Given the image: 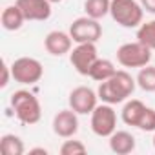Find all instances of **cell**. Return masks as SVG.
Instances as JSON below:
<instances>
[{"label":"cell","mask_w":155,"mask_h":155,"mask_svg":"<svg viewBox=\"0 0 155 155\" xmlns=\"http://www.w3.org/2000/svg\"><path fill=\"white\" fill-rule=\"evenodd\" d=\"M135 86H137V81L133 77L124 71V69H117L113 77H110L108 81L104 82H99V90H97V95L102 102L106 104H120V102H126L133 91H135Z\"/></svg>","instance_id":"6da1fadb"},{"label":"cell","mask_w":155,"mask_h":155,"mask_svg":"<svg viewBox=\"0 0 155 155\" xmlns=\"http://www.w3.org/2000/svg\"><path fill=\"white\" fill-rule=\"evenodd\" d=\"M11 110L15 111V117L28 126H33L40 120L42 117V106L38 102V99L35 97V93L28 91V90H18L11 95Z\"/></svg>","instance_id":"7a4b0ae2"},{"label":"cell","mask_w":155,"mask_h":155,"mask_svg":"<svg viewBox=\"0 0 155 155\" xmlns=\"http://www.w3.org/2000/svg\"><path fill=\"white\" fill-rule=\"evenodd\" d=\"M110 15L119 26L131 29V28H139L142 24L144 8L137 0H111Z\"/></svg>","instance_id":"3957f363"},{"label":"cell","mask_w":155,"mask_h":155,"mask_svg":"<svg viewBox=\"0 0 155 155\" xmlns=\"http://www.w3.org/2000/svg\"><path fill=\"white\" fill-rule=\"evenodd\" d=\"M151 60V49L140 44L139 40L135 42H126L119 46L117 49V62L122 68H144Z\"/></svg>","instance_id":"277c9868"},{"label":"cell","mask_w":155,"mask_h":155,"mask_svg":"<svg viewBox=\"0 0 155 155\" xmlns=\"http://www.w3.org/2000/svg\"><path fill=\"white\" fill-rule=\"evenodd\" d=\"M11 73H13L15 82L24 84V86H31L42 79L44 68H42L40 60H37L33 57H20L11 64Z\"/></svg>","instance_id":"5b68a950"},{"label":"cell","mask_w":155,"mask_h":155,"mask_svg":"<svg viewBox=\"0 0 155 155\" xmlns=\"http://www.w3.org/2000/svg\"><path fill=\"white\" fill-rule=\"evenodd\" d=\"M69 35L73 38V42L82 44V42H99L102 37V26L99 24L97 18H91L88 15L75 18L69 24Z\"/></svg>","instance_id":"8992f818"},{"label":"cell","mask_w":155,"mask_h":155,"mask_svg":"<svg viewBox=\"0 0 155 155\" xmlns=\"http://www.w3.org/2000/svg\"><path fill=\"white\" fill-rule=\"evenodd\" d=\"M90 126L97 137H110L117 130V111L113 110V106L106 102L97 104V108L91 111Z\"/></svg>","instance_id":"52a82bcc"},{"label":"cell","mask_w":155,"mask_h":155,"mask_svg":"<svg viewBox=\"0 0 155 155\" xmlns=\"http://www.w3.org/2000/svg\"><path fill=\"white\" fill-rule=\"evenodd\" d=\"M99 58L97 53V44L95 42H82V44H77L71 51H69V62L73 66V69L79 73L88 77L91 66L95 64V60Z\"/></svg>","instance_id":"ba28073f"},{"label":"cell","mask_w":155,"mask_h":155,"mask_svg":"<svg viewBox=\"0 0 155 155\" xmlns=\"http://www.w3.org/2000/svg\"><path fill=\"white\" fill-rule=\"evenodd\" d=\"M68 102L69 108L79 115H91V111L99 104V95L88 86H77L75 90H71Z\"/></svg>","instance_id":"9c48e42d"},{"label":"cell","mask_w":155,"mask_h":155,"mask_svg":"<svg viewBox=\"0 0 155 155\" xmlns=\"http://www.w3.org/2000/svg\"><path fill=\"white\" fill-rule=\"evenodd\" d=\"M53 131H55V135H58L62 139L75 137L77 131H79V113L73 111L71 108L60 110L53 117Z\"/></svg>","instance_id":"30bf717a"},{"label":"cell","mask_w":155,"mask_h":155,"mask_svg":"<svg viewBox=\"0 0 155 155\" xmlns=\"http://www.w3.org/2000/svg\"><path fill=\"white\" fill-rule=\"evenodd\" d=\"M44 48L53 57H64L73 49V38L69 31H49L44 38Z\"/></svg>","instance_id":"8fae6325"},{"label":"cell","mask_w":155,"mask_h":155,"mask_svg":"<svg viewBox=\"0 0 155 155\" xmlns=\"http://www.w3.org/2000/svg\"><path fill=\"white\" fill-rule=\"evenodd\" d=\"M15 4L24 13L26 20L44 22L51 17V2L49 0H17Z\"/></svg>","instance_id":"7c38bea8"},{"label":"cell","mask_w":155,"mask_h":155,"mask_svg":"<svg viewBox=\"0 0 155 155\" xmlns=\"http://www.w3.org/2000/svg\"><path fill=\"white\" fill-rule=\"evenodd\" d=\"M110 150L117 155H128L135 150V137L126 130H115L110 137Z\"/></svg>","instance_id":"4fadbf2b"},{"label":"cell","mask_w":155,"mask_h":155,"mask_svg":"<svg viewBox=\"0 0 155 155\" xmlns=\"http://www.w3.org/2000/svg\"><path fill=\"white\" fill-rule=\"evenodd\" d=\"M146 108H148V106H146L142 101H139V99H130V101H126L124 106H122V111H120L122 122H124L126 126L137 128L139 122H140V119H142V115H144V111H146Z\"/></svg>","instance_id":"5bb4252c"},{"label":"cell","mask_w":155,"mask_h":155,"mask_svg":"<svg viewBox=\"0 0 155 155\" xmlns=\"http://www.w3.org/2000/svg\"><path fill=\"white\" fill-rule=\"evenodd\" d=\"M24 22H26V17L17 4L4 8L2 15H0V24L6 31H18L24 26Z\"/></svg>","instance_id":"9a60e30c"},{"label":"cell","mask_w":155,"mask_h":155,"mask_svg":"<svg viewBox=\"0 0 155 155\" xmlns=\"http://www.w3.org/2000/svg\"><path fill=\"white\" fill-rule=\"evenodd\" d=\"M115 71H117V68L110 58H97L95 64L91 66L88 77L93 79V81H97V82H104V81L110 79V77L115 75Z\"/></svg>","instance_id":"2e32d148"},{"label":"cell","mask_w":155,"mask_h":155,"mask_svg":"<svg viewBox=\"0 0 155 155\" xmlns=\"http://www.w3.org/2000/svg\"><path fill=\"white\" fill-rule=\"evenodd\" d=\"M0 150L4 155H22L26 151L24 140L15 133H4L0 137Z\"/></svg>","instance_id":"e0dca14e"},{"label":"cell","mask_w":155,"mask_h":155,"mask_svg":"<svg viewBox=\"0 0 155 155\" xmlns=\"http://www.w3.org/2000/svg\"><path fill=\"white\" fill-rule=\"evenodd\" d=\"M110 8H111V0H84V13L97 20L110 15Z\"/></svg>","instance_id":"ac0fdd59"},{"label":"cell","mask_w":155,"mask_h":155,"mask_svg":"<svg viewBox=\"0 0 155 155\" xmlns=\"http://www.w3.org/2000/svg\"><path fill=\"white\" fill-rule=\"evenodd\" d=\"M137 86L142 90V91H148V93H153L155 91V66H144L139 69L137 77Z\"/></svg>","instance_id":"d6986e66"},{"label":"cell","mask_w":155,"mask_h":155,"mask_svg":"<svg viewBox=\"0 0 155 155\" xmlns=\"http://www.w3.org/2000/svg\"><path fill=\"white\" fill-rule=\"evenodd\" d=\"M137 40L146 48H150L151 51H155V20L142 22L137 28Z\"/></svg>","instance_id":"ffe728a7"},{"label":"cell","mask_w":155,"mask_h":155,"mask_svg":"<svg viewBox=\"0 0 155 155\" xmlns=\"http://www.w3.org/2000/svg\"><path fill=\"white\" fill-rule=\"evenodd\" d=\"M86 151H88L86 144L82 140H75L73 137L64 140L60 146V155H84Z\"/></svg>","instance_id":"44dd1931"},{"label":"cell","mask_w":155,"mask_h":155,"mask_svg":"<svg viewBox=\"0 0 155 155\" xmlns=\"http://www.w3.org/2000/svg\"><path fill=\"white\" fill-rule=\"evenodd\" d=\"M137 128L140 131H155V110L153 108H150V106L146 108V111H144Z\"/></svg>","instance_id":"7402d4cb"},{"label":"cell","mask_w":155,"mask_h":155,"mask_svg":"<svg viewBox=\"0 0 155 155\" xmlns=\"http://www.w3.org/2000/svg\"><path fill=\"white\" fill-rule=\"evenodd\" d=\"M9 79H13L11 66H8V64L4 62V66H2V82H0V86H2V88H6V86L9 84Z\"/></svg>","instance_id":"603a6c76"},{"label":"cell","mask_w":155,"mask_h":155,"mask_svg":"<svg viewBox=\"0 0 155 155\" xmlns=\"http://www.w3.org/2000/svg\"><path fill=\"white\" fill-rule=\"evenodd\" d=\"M140 6L144 8V11L155 15V0H140Z\"/></svg>","instance_id":"cb8c5ba5"},{"label":"cell","mask_w":155,"mask_h":155,"mask_svg":"<svg viewBox=\"0 0 155 155\" xmlns=\"http://www.w3.org/2000/svg\"><path fill=\"white\" fill-rule=\"evenodd\" d=\"M29 155H48V150L46 148H31Z\"/></svg>","instance_id":"d4e9b609"},{"label":"cell","mask_w":155,"mask_h":155,"mask_svg":"<svg viewBox=\"0 0 155 155\" xmlns=\"http://www.w3.org/2000/svg\"><path fill=\"white\" fill-rule=\"evenodd\" d=\"M51 4H58V2H62V0H49Z\"/></svg>","instance_id":"484cf974"},{"label":"cell","mask_w":155,"mask_h":155,"mask_svg":"<svg viewBox=\"0 0 155 155\" xmlns=\"http://www.w3.org/2000/svg\"><path fill=\"white\" fill-rule=\"evenodd\" d=\"M153 148H155V135H153Z\"/></svg>","instance_id":"4316f807"}]
</instances>
